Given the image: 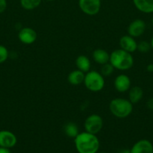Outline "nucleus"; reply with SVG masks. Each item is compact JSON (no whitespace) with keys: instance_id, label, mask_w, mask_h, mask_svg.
Returning <instances> with one entry per match:
<instances>
[{"instance_id":"obj_21","label":"nucleus","mask_w":153,"mask_h":153,"mask_svg":"<svg viewBox=\"0 0 153 153\" xmlns=\"http://www.w3.org/2000/svg\"><path fill=\"white\" fill-rule=\"evenodd\" d=\"M151 49L152 46L150 43L146 40H142L140 43H137V50L141 53H147Z\"/></svg>"},{"instance_id":"obj_8","label":"nucleus","mask_w":153,"mask_h":153,"mask_svg":"<svg viewBox=\"0 0 153 153\" xmlns=\"http://www.w3.org/2000/svg\"><path fill=\"white\" fill-rule=\"evenodd\" d=\"M18 39L23 44H32L37 40V33L32 28L25 27L18 33Z\"/></svg>"},{"instance_id":"obj_17","label":"nucleus","mask_w":153,"mask_h":153,"mask_svg":"<svg viewBox=\"0 0 153 153\" xmlns=\"http://www.w3.org/2000/svg\"><path fill=\"white\" fill-rule=\"evenodd\" d=\"M75 63H76L77 70L83 72L84 73H86L88 71H90V69H91V62H90V60L88 59V57L86 56V55H82L78 56L76 58Z\"/></svg>"},{"instance_id":"obj_31","label":"nucleus","mask_w":153,"mask_h":153,"mask_svg":"<svg viewBox=\"0 0 153 153\" xmlns=\"http://www.w3.org/2000/svg\"><path fill=\"white\" fill-rule=\"evenodd\" d=\"M100 153H106V152H100Z\"/></svg>"},{"instance_id":"obj_19","label":"nucleus","mask_w":153,"mask_h":153,"mask_svg":"<svg viewBox=\"0 0 153 153\" xmlns=\"http://www.w3.org/2000/svg\"><path fill=\"white\" fill-rule=\"evenodd\" d=\"M41 1L42 0H20L21 7L27 10H32L37 8Z\"/></svg>"},{"instance_id":"obj_27","label":"nucleus","mask_w":153,"mask_h":153,"mask_svg":"<svg viewBox=\"0 0 153 153\" xmlns=\"http://www.w3.org/2000/svg\"><path fill=\"white\" fill-rule=\"evenodd\" d=\"M119 153H130V149H123Z\"/></svg>"},{"instance_id":"obj_10","label":"nucleus","mask_w":153,"mask_h":153,"mask_svg":"<svg viewBox=\"0 0 153 153\" xmlns=\"http://www.w3.org/2000/svg\"><path fill=\"white\" fill-rule=\"evenodd\" d=\"M130 79L125 74L118 75L114 80V88L119 93L127 92L130 88Z\"/></svg>"},{"instance_id":"obj_15","label":"nucleus","mask_w":153,"mask_h":153,"mask_svg":"<svg viewBox=\"0 0 153 153\" xmlns=\"http://www.w3.org/2000/svg\"><path fill=\"white\" fill-rule=\"evenodd\" d=\"M143 97V91L139 86L132 87L128 91V100L132 104H136L140 102Z\"/></svg>"},{"instance_id":"obj_22","label":"nucleus","mask_w":153,"mask_h":153,"mask_svg":"<svg viewBox=\"0 0 153 153\" xmlns=\"http://www.w3.org/2000/svg\"><path fill=\"white\" fill-rule=\"evenodd\" d=\"M9 52L7 48L3 45H0V64H3L8 60Z\"/></svg>"},{"instance_id":"obj_2","label":"nucleus","mask_w":153,"mask_h":153,"mask_svg":"<svg viewBox=\"0 0 153 153\" xmlns=\"http://www.w3.org/2000/svg\"><path fill=\"white\" fill-rule=\"evenodd\" d=\"M134 58L131 53L122 49H116L110 54V63L114 69L122 70H128L133 67Z\"/></svg>"},{"instance_id":"obj_25","label":"nucleus","mask_w":153,"mask_h":153,"mask_svg":"<svg viewBox=\"0 0 153 153\" xmlns=\"http://www.w3.org/2000/svg\"><path fill=\"white\" fill-rule=\"evenodd\" d=\"M0 153H10V152L8 148L1 147L0 146Z\"/></svg>"},{"instance_id":"obj_13","label":"nucleus","mask_w":153,"mask_h":153,"mask_svg":"<svg viewBox=\"0 0 153 153\" xmlns=\"http://www.w3.org/2000/svg\"><path fill=\"white\" fill-rule=\"evenodd\" d=\"M135 7L144 13H153V0H133Z\"/></svg>"},{"instance_id":"obj_29","label":"nucleus","mask_w":153,"mask_h":153,"mask_svg":"<svg viewBox=\"0 0 153 153\" xmlns=\"http://www.w3.org/2000/svg\"><path fill=\"white\" fill-rule=\"evenodd\" d=\"M152 25H153V16L152 18Z\"/></svg>"},{"instance_id":"obj_26","label":"nucleus","mask_w":153,"mask_h":153,"mask_svg":"<svg viewBox=\"0 0 153 153\" xmlns=\"http://www.w3.org/2000/svg\"><path fill=\"white\" fill-rule=\"evenodd\" d=\"M146 70L147 71L150 72V73L153 72V64H149L148 65H147Z\"/></svg>"},{"instance_id":"obj_20","label":"nucleus","mask_w":153,"mask_h":153,"mask_svg":"<svg viewBox=\"0 0 153 153\" xmlns=\"http://www.w3.org/2000/svg\"><path fill=\"white\" fill-rule=\"evenodd\" d=\"M114 70H115L114 67H112V64L109 62L101 65V68H100V73L104 77H108V76H110L113 73Z\"/></svg>"},{"instance_id":"obj_7","label":"nucleus","mask_w":153,"mask_h":153,"mask_svg":"<svg viewBox=\"0 0 153 153\" xmlns=\"http://www.w3.org/2000/svg\"><path fill=\"white\" fill-rule=\"evenodd\" d=\"M146 29L145 21L141 19H136L132 21L128 27V34L133 37H139L142 36Z\"/></svg>"},{"instance_id":"obj_16","label":"nucleus","mask_w":153,"mask_h":153,"mask_svg":"<svg viewBox=\"0 0 153 153\" xmlns=\"http://www.w3.org/2000/svg\"><path fill=\"white\" fill-rule=\"evenodd\" d=\"M85 73L79 70L70 72L68 76V82L72 85H80L84 82Z\"/></svg>"},{"instance_id":"obj_4","label":"nucleus","mask_w":153,"mask_h":153,"mask_svg":"<svg viewBox=\"0 0 153 153\" xmlns=\"http://www.w3.org/2000/svg\"><path fill=\"white\" fill-rule=\"evenodd\" d=\"M83 83L89 91L99 92L104 88V77L100 74V72L90 70L85 74Z\"/></svg>"},{"instance_id":"obj_30","label":"nucleus","mask_w":153,"mask_h":153,"mask_svg":"<svg viewBox=\"0 0 153 153\" xmlns=\"http://www.w3.org/2000/svg\"><path fill=\"white\" fill-rule=\"evenodd\" d=\"M46 1H55V0H46Z\"/></svg>"},{"instance_id":"obj_6","label":"nucleus","mask_w":153,"mask_h":153,"mask_svg":"<svg viewBox=\"0 0 153 153\" xmlns=\"http://www.w3.org/2000/svg\"><path fill=\"white\" fill-rule=\"evenodd\" d=\"M78 4L85 14L94 16L99 13L101 7L100 0H79Z\"/></svg>"},{"instance_id":"obj_24","label":"nucleus","mask_w":153,"mask_h":153,"mask_svg":"<svg viewBox=\"0 0 153 153\" xmlns=\"http://www.w3.org/2000/svg\"><path fill=\"white\" fill-rule=\"evenodd\" d=\"M146 106L148 109L153 111V98L149 99L146 103Z\"/></svg>"},{"instance_id":"obj_28","label":"nucleus","mask_w":153,"mask_h":153,"mask_svg":"<svg viewBox=\"0 0 153 153\" xmlns=\"http://www.w3.org/2000/svg\"><path fill=\"white\" fill-rule=\"evenodd\" d=\"M150 44H151L152 49H153V36H152V39H151V41H150Z\"/></svg>"},{"instance_id":"obj_3","label":"nucleus","mask_w":153,"mask_h":153,"mask_svg":"<svg viewBox=\"0 0 153 153\" xmlns=\"http://www.w3.org/2000/svg\"><path fill=\"white\" fill-rule=\"evenodd\" d=\"M109 109L114 117L119 119H124L131 114L133 111V104L127 99L115 98L110 102Z\"/></svg>"},{"instance_id":"obj_9","label":"nucleus","mask_w":153,"mask_h":153,"mask_svg":"<svg viewBox=\"0 0 153 153\" xmlns=\"http://www.w3.org/2000/svg\"><path fill=\"white\" fill-rule=\"evenodd\" d=\"M17 142L16 135L8 130L0 131V146L4 148L14 147Z\"/></svg>"},{"instance_id":"obj_23","label":"nucleus","mask_w":153,"mask_h":153,"mask_svg":"<svg viewBox=\"0 0 153 153\" xmlns=\"http://www.w3.org/2000/svg\"><path fill=\"white\" fill-rule=\"evenodd\" d=\"M7 6V0H0V13H2L5 11Z\"/></svg>"},{"instance_id":"obj_5","label":"nucleus","mask_w":153,"mask_h":153,"mask_svg":"<svg viewBox=\"0 0 153 153\" xmlns=\"http://www.w3.org/2000/svg\"><path fill=\"white\" fill-rule=\"evenodd\" d=\"M104 126V120L101 117L96 114L89 115L84 122V128L86 131L96 134L100 131Z\"/></svg>"},{"instance_id":"obj_14","label":"nucleus","mask_w":153,"mask_h":153,"mask_svg":"<svg viewBox=\"0 0 153 153\" xmlns=\"http://www.w3.org/2000/svg\"><path fill=\"white\" fill-rule=\"evenodd\" d=\"M92 58L97 64L103 65L110 62V54L103 49H97L93 51Z\"/></svg>"},{"instance_id":"obj_11","label":"nucleus","mask_w":153,"mask_h":153,"mask_svg":"<svg viewBox=\"0 0 153 153\" xmlns=\"http://www.w3.org/2000/svg\"><path fill=\"white\" fill-rule=\"evenodd\" d=\"M120 49L128 52L130 53H133L135 51L137 50V43L135 40L134 37L130 35H124L119 40Z\"/></svg>"},{"instance_id":"obj_12","label":"nucleus","mask_w":153,"mask_h":153,"mask_svg":"<svg viewBox=\"0 0 153 153\" xmlns=\"http://www.w3.org/2000/svg\"><path fill=\"white\" fill-rule=\"evenodd\" d=\"M130 153H153V145L149 140L142 139L134 144Z\"/></svg>"},{"instance_id":"obj_18","label":"nucleus","mask_w":153,"mask_h":153,"mask_svg":"<svg viewBox=\"0 0 153 153\" xmlns=\"http://www.w3.org/2000/svg\"><path fill=\"white\" fill-rule=\"evenodd\" d=\"M64 134L69 137H72V138H75L79 134V128L78 126L76 125L74 123H68L64 128Z\"/></svg>"},{"instance_id":"obj_1","label":"nucleus","mask_w":153,"mask_h":153,"mask_svg":"<svg viewBox=\"0 0 153 153\" xmlns=\"http://www.w3.org/2000/svg\"><path fill=\"white\" fill-rule=\"evenodd\" d=\"M74 143L79 153H96L100 146V142L96 134L87 131L79 133L74 138Z\"/></svg>"}]
</instances>
